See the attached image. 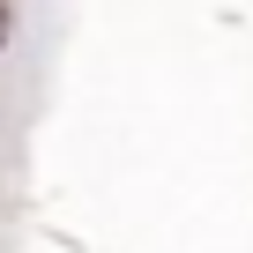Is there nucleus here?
I'll return each instance as SVG.
<instances>
[{
	"instance_id": "1",
	"label": "nucleus",
	"mask_w": 253,
	"mask_h": 253,
	"mask_svg": "<svg viewBox=\"0 0 253 253\" xmlns=\"http://www.w3.org/2000/svg\"><path fill=\"white\" fill-rule=\"evenodd\" d=\"M0 38H8V8H0Z\"/></svg>"
}]
</instances>
